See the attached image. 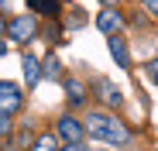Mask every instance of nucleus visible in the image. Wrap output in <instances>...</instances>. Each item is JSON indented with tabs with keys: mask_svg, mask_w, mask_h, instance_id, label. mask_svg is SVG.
I'll return each instance as SVG.
<instances>
[{
	"mask_svg": "<svg viewBox=\"0 0 158 151\" xmlns=\"http://www.w3.org/2000/svg\"><path fill=\"white\" fill-rule=\"evenodd\" d=\"M83 134H86V124L83 120H76V117H62L59 120V137H65V144L83 141Z\"/></svg>",
	"mask_w": 158,
	"mask_h": 151,
	"instance_id": "4",
	"label": "nucleus"
},
{
	"mask_svg": "<svg viewBox=\"0 0 158 151\" xmlns=\"http://www.w3.org/2000/svg\"><path fill=\"white\" fill-rule=\"evenodd\" d=\"M55 144H59V137H55V134H41V137L35 141V148H31V151H55Z\"/></svg>",
	"mask_w": 158,
	"mask_h": 151,
	"instance_id": "12",
	"label": "nucleus"
},
{
	"mask_svg": "<svg viewBox=\"0 0 158 151\" xmlns=\"http://www.w3.org/2000/svg\"><path fill=\"white\" fill-rule=\"evenodd\" d=\"M144 72H148V79H151V83L158 86V59H151V62L144 65Z\"/></svg>",
	"mask_w": 158,
	"mask_h": 151,
	"instance_id": "13",
	"label": "nucleus"
},
{
	"mask_svg": "<svg viewBox=\"0 0 158 151\" xmlns=\"http://www.w3.org/2000/svg\"><path fill=\"white\" fill-rule=\"evenodd\" d=\"M65 93H69L72 103H83V100H86V89H83V83H79V79H69V83H65Z\"/></svg>",
	"mask_w": 158,
	"mask_h": 151,
	"instance_id": "11",
	"label": "nucleus"
},
{
	"mask_svg": "<svg viewBox=\"0 0 158 151\" xmlns=\"http://www.w3.org/2000/svg\"><path fill=\"white\" fill-rule=\"evenodd\" d=\"M96 28H100L103 35H110V38H114V35H117V31L124 28V17H120V14H117V10L110 7V10H103V14L96 17Z\"/></svg>",
	"mask_w": 158,
	"mask_h": 151,
	"instance_id": "6",
	"label": "nucleus"
},
{
	"mask_svg": "<svg viewBox=\"0 0 158 151\" xmlns=\"http://www.w3.org/2000/svg\"><path fill=\"white\" fill-rule=\"evenodd\" d=\"M65 24H69V28H79V24H83V10H72V17Z\"/></svg>",
	"mask_w": 158,
	"mask_h": 151,
	"instance_id": "15",
	"label": "nucleus"
},
{
	"mask_svg": "<svg viewBox=\"0 0 158 151\" xmlns=\"http://www.w3.org/2000/svg\"><path fill=\"white\" fill-rule=\"evenodd\" d=\"M10 131H14V124H10V113H0V134L7 137Z\"/></svg>",
	"mask_w": 158,
	"mask_h": 151,
	"instance_id": "14",
	"label": "nucleus"
},
{
	"mask_svg": "<svg viewBox=\"0 0 158 151\" xmlns=\"http://www.w3.org/2000/svg\"><path fill=\"white\" fill-rule=\"evenodd\" d=\"M93 89H96V96H100V103H107L110 110L124 103V96H120V89H117V86H114L110 79H96V86H93Z\"/></svg>",
	"mask_w": 158,
	"mask_h": 151,
	"instance_id": "5",
	"label": "nucleus"
},
{
	"mask_svg": "<svg viewBox=\"0 0 158 151\" xmlns=\"http://www.w3.org/2000/svg\"><path fill=\"white\" fill-rule=\"evenodd\" d=\"M10 28V24H4V17H0V38H4V31Z\"/></svg>",
	"mask_w": 158,
	"mask_h": 151,
	"instance_id": "18",
	"label": "nucleus"
},
{
	"mask_svg": "<svg viewBox=\"0 0 158 151\" xmlns=\"http://www.w3.org/2000/svg\"><path fill=\"white\" fill-rule=\"evenodd\" d=\"M59 151H86V148H83V144L76 141V144H65V148H59Z\"/></svg>",
	"mask_w": 158,
	"mask_h": 151,
	"instance_id": "17",
	"label": "nucleus"
},
{
	"mask_svg": "<svg viewBox=\"0 0 158 151\" xmlns=\"http://www.w3.org/2000/svg\"><path fill=\"white\" fill-rule=\"evenodd\" d=\"M24 103V96L14 83H0V113H17Z\"/></svg>",
	"mask_w": 158,
	"mask_h": 151,
	"instance_id": "3",
	"label": "nucleus"
},
{
	"mask_svg": "<svg viewBox=\"0 0 158 151\" xmlns=\"http://www.w3.org/2000/svg\"><path fill=\"white\" fill-rule=\"evenodd\" d=\"M41 69H45V79H59V76H62V62H59V55H48Z\"/></svg>",
	"mask_w": 158,
	"mask_h": 151,
	"instance_id": "10",
	"label": "nucleus"
},
{
	"mask_svg": "<svg viewBox=\"0 0 158 151\" xmlns=\"http://www.w3.org/2000/svg\"><path fill=\"white\" fill-rule=\"evenodd\" d=\"M144 10H148V14H155V17H158V0H144Z\"/></svg>",
	"mask_w": 158,
	"mask_h": 151,
	"instance_id": "16",
	"label": "nucleus"
},
{
	"mask_svg": "<svg viewBox=\"0 0 158 151\" xmlns=\"http://www.w3.org/2000/svg\"><path fill=\"white\" fill-rule=\"evenodd\" d=\"M21 69H24V83H28V86H38L45 79V69H41V62L35 55H24L21 59Z\"/></svg>",
	"mask_w": 158,
	"mask_h": 151,
	"instance_id": "7",
	"label": "nucleus"
},
{
	"mask_svg": "<svg viewBox=\"0 0 158 151\" xmlns=\"http://www.w3.org/2000/svg\"><path fill=\"white\" fill-rule=\"evenodd\" d=\"M28 4H31L35 14H48V17H55L59 7H62V0H28Z\"/></svg>",
	"mask_w": 158,
	"mask_h": 151,
	"instance_id": "9",
	"label": "nucleus"
},
{
	"mask_svg": "<svg viewBox=\"0 0 158 151\" xmlns=\"http://www.w3.org/2000/svg\"><path fill=\"white\" fill-rule=\"evenodd\" d=\"M103 4H107V7H114V4H117V0H103Z\"/></svg>",
	"mask_w": 158,
	"mask_h": 151,
	"instance_id": "20",
	"label": "nucleus"
},
{
	"mask_svg": "<svg viewBox=\"0 0 158 151\" xmlns=\"http://www.w3.org/2000/svg\"><path fill=\"white\" fill-rule=\"evenodd\" d=\"M110 55H114V62L120 65V69H131V52H127V45H124V38H110Z\"/></svg>",
	"mask_w": 158,
	"mask_h": 151,
	"instance_id": "8",
	"label": "nucleus"
},
{
	"mask_svg": "<svg viewBox=\"0 0 158 151\" xmlns=\"http://www.w3.org/2000/svg\"><path fill=\"white\" fill-rule=\"evenodd\" d=\"M7 35H10V41H17V45H28V41L38 35V21H35L31 14H21V17H14V21H10Z\"/></svg>",
	"mask_w": 158,
	"mask_h": 151,
	"instance_id": "2",
	"label": "nucleus"
},
{
	"mask_svg": "<svg viewBox=\"0 0 158 151\" xmlns=\"http://www.w3.org/2000/svg\"><path fill=\"white\" fill-rule=\"evenodd\" d=\"M7 55V45H4V38H0V59H4Z\"/></svg>",
	"mask_w": 158,
	"mask_h": 151,
	"instance_id": "19",
	"label": "nucleus"
},
{
	"mask_svg": "<svg viewBox=\"0 0 158 151\" xmlns=\"http://www.w3.org/2000/svg\"><path fill=\"white\" fill-rule=\"evenodd\" d=\"M86 131L96 137V141H107V144H127L131 141V131L124 127L120 120H114L110 113H100V110H93V113H86Z\"/></svg>",
	"mask_w": 158,
	"mask_h": 151,
	"instance_id": "1",
	"label": "nucleus"
}]
</instances>
